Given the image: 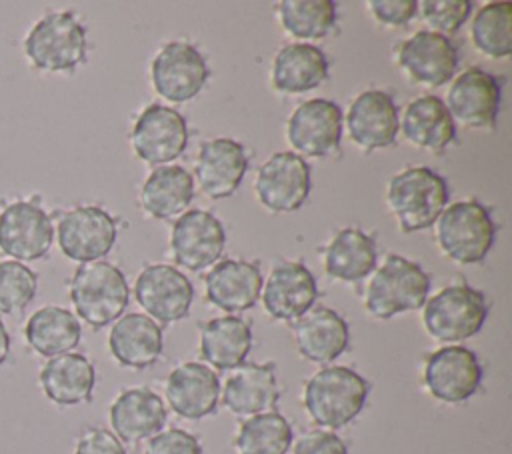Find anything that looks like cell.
<instances>
[{
  "label": "cell",
  "mask_w": 512,
  "mask_h": 454,
  "mask_svg": "<svg viewBox=\"0 0 512 454\" xmlns=\"http://www.w3.org/2000/svg\"><path fill=\"white\" fill-rule=\"evenodd\" d=\"M210 304L224 312H242L256 304L262 292V276L256 264L244 260H222L204 276Z\"/></svg>",
  "instance_id": "cell-27"
},
{
  "label": "cell",
  "mask_w": 512,
  "mask_h": 454,
  "mask_svg": "<svg viewBox=\"0 0 512 454\" xmlns=\"http://www.w3.org/2000/svg\"><path fill=\"white\" fill-rule=\"evenodd\" d=\"M328 78V60L318 46L288 44L280 48L272 66L274 88L288 94L314 90Z\"/></svg>",
  "instance_id": "cell-32"
},
{
  "label": "cell",
  "mask_w": 512,
  "mask_h": 454,
  "mask_svg": "<svg viewBox=\"0 0 512 454\" xmlns=\"http://www.w3.org/2000/svg\"><path fill=\"white\" fill-rule=\"evenodd\" d=\"M502 82L480 68L464 70L450 86L446 110L468 128H492L500 106Z\"/></svg>",
  "instance_id": "cell-16"
},
{
  "label": "cell",
  "mask_w": 512,
  "mask_h": 454,
  "mask_svg": "<svg viewBox=\"0 0 512 454\" xmlns=\"http://www.w3.org/2000/svg\"><path fill=\"white\" fill-rule=\"evenodd\" d=\"M116 218L100 206H76L66 210L56 224L62 254L74 262H96L116 242Z\"/></svg>",
  "instance_id": "cell-9"
},
{
  "label": "cell",
  "mask_w": 512,
  "mask_h": 454,
  "mask_svg": "<svg viewBox=\"0 0 512 454\" xmlns=\"http://www.w3.org/2000/svg\"><path fill=\"white\" fill-rule=\"evenodd\" d=\"M280 24L300 40L324 38L336 24V4L332 0H284L278 4Z\"/></svg>",
  "instance_id": "cell-36"
},
{
  "label": "cell",
  "mask_w": 512,
  "mask_h": 454,
  "mask_svg": "<svg viewBox=\"0 0 512 454\" xmlns=\"http://www.w3.org/2000/svg\"><path fill=\"white\" fill-rule=\"evenodd\" d=\"M292 332L300 356L318 364L336 360L350 344V328L346 320L326 306L312 308L294 320Z\"/></svg>",
  "instance_id": "cell-23"
},
{
  "label": "cell",
  "mask_w": 512,
  "mask_h": 454,
  "mask_svg": "<svg viewBox=\"0 0 512 454\" xmlns=\"http://www.w3.org/2000/svg\"><path fill=\"white\" fill-rule=\"evenodd\" d=\"M40 388L58 406H76L92 400L96 386L94 364L80 352L48 358L40 368Z\"/></svg>",
  "instance_id": "cell-26"
},
{
  "label": "cell",
  "mask_w": 512,
  "mask_h": 454,
  "mask_svg": "<svg viewBox=\"0 0 512 454\" xmlns=\"http://www.w3.org/2000/svg\"><path fill=\"white\" fill-rule=\"evenodd\" d=\"M136 302L158 322L168 324L182 320L192 306V282L174 266L150 264L134 284Z\"/></svg>",
  "instance_id": "cell-13"
},
{
  "label": "cell",
  "mask_w": 512,
  "mask_h": 454,
  "mask_svg": "<svg viewBox=\"0 0 512 454\" xmlns=\"http://www.w3.org/2000/svg\"><path fill=\"white\" fill-rule=\"evenodd\" d=\"M280 398V386L276 380V366L264 364H240L224 384V406L236 416H254L274 410Z\"/></svg>",
  "instance_id": "cell-25"
},
{
  "label": "cell",
  "mask_w": 512,
  "mask_h": 454,
  "mask_svg": "<svg viewBox=\"0 0 512 454\" xmlns=\"http://www.w3.org/2000/svg\"><path fill=\"white\" fill-rule=\"evenodd\" d=\"M108 418L120 442H140L162 430L166 424V406L150 388H126L110 404Z\"/></svg>",
  "instance_id": "cell-24"
},
{
  "label": "cell",
  "mask_w": 512,
  "mask_h": 454,
  "mask_svg": "<svg viewBox=\"0 0 512 454\" xmlns=\"http://www.w3.org/2000/svg\"><path fill=\"white\" fill-rule=\"evenodd\" d=\"M186 144V120L178 110L168 106H146L132 128V148L136 156L148 164L162 166L178 158Z\"/></svg>",
  "instance_id": "cell-12"
},
{
  "label": "cell",
  "mask_w": 512,
  "mask_h": 454,
  "mask_svg": "<svg viewBox=\"0 0 512 454\" xmlns=\"http://www.w3.org/2000/svg\"><path fill=\"white\" fill-rule=\"evenodd\" d=\"M370 384L348 366H326L312 374L304 386L308 416L326 428H342L364 408Z\"/></svg>",
  "instance_id": "cell-2"
},
{
  "label": "cell",
  "mask_w": 512,
  "mask_h": 454,
  "mask_svg": "<svg viewBox=\"0 0 512 454\" xmlns=\"http://www.w3.org/2000/svg\"><path fill=\"white\" fill-rule=\"evenodd\" d=\"M24 338L36 354L54 358L72 352L80 344L82 326L68 308L48 304L30 314L24 324Z\"/></svg>",
  "instance_id": "cell-29"
},
{
  "label": "cell",
  "mask_w": 512,
  "mask_h": 454,
  "mask_svg": "<svg viewBox=\"0 0 512 454\" xmlns=\"http://www.w3.org/2000/svg\"><path fill=\"white\" fill-rule=\"evenodd\" d=\"M210 68L204 56L188 42H168L152 62L154 90L168 102L192 100L206 84Z\"/></svg>",
  "instance_id": "cell-10"
},
{
  "label": "cell",
  "mask_w": 512,
  "mask_h": 454,
  "mask_svg": "<svg viewBox=\"0 0 512 454\" xmlns=\"http://www.w3.org/2000/svg\"><path fill=\"white\" fill-rule=\"evenodd\" d=\"M250 348V324L238 316H220L200 328V356L216 370L238 368Z\"/></svg>",
  "instance_id": "cell-31"
},
{
  "label": "cell",
  "mask_w": 512,
  "mask_h": 454,
  "mask_svg": "<svg viewBox=\"0 0 512 454\" xmlns=\"http://www.w3.org/2000/svg\"><path fill=\"white\" fill-rule=\"evenodd\" d=\"M496 226L478 200L446 206L436 218V242L444 256L458 264H478L494 244Z\"/></svg>",
  "instance_id": "cell-6"
},
{
  "label": "cell",
  "mask_w": 512,
  "mask_h": 454,
  "mask_svg": "<svg viewBox=\"0 0 512 454\" xmlns=\"http://www.w3.org/2000/svg\"><path fill=\"white\" fill-rule=\"evenodd\" d=\"M54 240L50 214L38 196L8 202L0 212V250L18 262H34L48 254Z\"/></svg>",
  "instance_id": "cell-8"
},
{
  "label": "cell",
  "mask_w": 512,
  "mask_h": 454,
  "mask_svg": "<svg viewBox=\"0 0 512 454\" xmlns=\"http://www.w3.org/2000/svg\"><path fill=\"white\" fill-rule=\"evenodd\" d=\"M68 296L76 314L92 328H104L128 306L130 288L118 266L96 260L76 268L68 284Z\"/></svg>",
  "instance_id": "cell-4"
},
{
  "label": "cell",
  "mask_w": 512,
  "mask_h": 454,
  "mask_svg": "<svg viewBox=\"0 0 512 454\" xmlns=\"http://www.w3.org/2000/svg\"><path fill=\"white\" fill-rule=\"evenodd\" d=\"M318 298L312 272L300 262H280L272 268L262 288L264 310L284 322H294L306 314Z\"/></svg>",
  "instance_id": "cell-20"
},
{
  "label": "cell",
  "mask_w": 512,
  "mask_h": 454,
  "mask_svg": "<svg viewBox=\"0 0 512 454\" xmlns=\"http://www.w3.org/2000/svg\"><path fill=\"white\" fill-rule=\"evenodd\" d=\"M74 454H126V448L110 430L88 428L76 440Z\"/></svg>",
  "instance_id": "cell-43"
},
{
  "label": "cell",
  "mask_w": 512,
  "mask_h": 454,
  "mask_svg": "<svg viewBox=\"0 0 512 454\" xmlns=\"http://www.w3.org/2000/svg\"><path fill=\"white\" fill-rule=\"evenodd\" d=\"M376 268V242L358 228H342L324 250V270L330 278L358 282Z\"/></svg>",
  "instance_id": "cell-33"
},
{
  "label": "cell",
  "mask_w": 512,
  "mask_h": 454,
  "mask_svg": "<svg viewBox=\"0 0 512 454\" xmlns=\"http://www.w3.org/2000/svg\"><path fill=\"white\" fill-rule=\"evenodd\" d=\"M422 20L432 26V32L452 34L456 32L470 16L472 2L468 0H424L418 2Z\"/></svg>",
  "instance_id": "cell-39"
},
{
  "label": "cell",
  "mask_w": 512,
  "mask_h": 454,
  "mask_svg": "<svg viewBox=\"0 0 512 454\" xmlns=\"http://www.w3.org/2000/svg\"><path fill=\"white\" fill-rule=\"evenodd\" d=\"M424 384L440 402H464L482 384V364L466 346H444L426 358Z\"/></svg>",
  "instance_id": "cell-11"
},
{
  "label": "cell",
  "mask_w": 512,
  "mask_h": 454,
  "mask_svg": "<svg viewBox=\"0 0 512 454\" xmlns=\"http://www.w3.org/2000/svg\"><path fill=\"white\" fill-rule=\"evenodd\" d=\"M256 194L272 212H294L310 194V168L294 152L272 154L258 170Z\"/></svg>",
  "instance_id": "cell-14"
},
{
  "label": "cell",
  "mask_w": 512,
  "mask_h": 454,
  "mask_svg": "<svg viewBox=\"0 0 512 454\" xmlns=\"http://www.w3.org/2000/svg\"><path fill=\"white\" fill-rule=\"evenodd\" d=\"M446 180L428 166H410L388 182L386 202L404 234L430 228L448 204Z\"/></svg>",
  "instance_id": "cell-3"
},
{
  "label": "cell",
  "mask_w": 512,
  "mask_h": 454,
  "mask_svg": "<svg viewBox=\"0 0 512 454\" xmlns=\"http://www.w3.org/2000/svg\"><path fill=\"white\" fill-rule=\"evenodd\" d=\"M290 446L292 426L276 410L246 418L234 438L238 454H288Z\"/></svg>",
  "instance_id": "cell-35"
},
{
  "label": "cell",
  "mask_w": 512,
  "mask_h": 454,
  "mask_svg": "<svg viewBox=\"0 0 512 454\" xmlns=\"http://www.w3.org/2000/svg\"><path fill=\"white\" fill-rule=\"evenodd\" d=\"M486 314L488 306L482 292L468 284H452L424 302L422 322L434 340L454 344L478 334Z\"/></svg>",
  "instance_id": "cell-7"
},
{
  "label": "cell",
  "mask_w": 512,
  "mask_h": 454,
  "mask_svg": "<svg viewBox=\"0 0 512 454\" xmlns=\"http://www.w3.org/2000/svg\"><path fill=\"white\" fill-rule=\"evenodd\" d=\"M512 4H484L472 20V42L488 58H506L512 52Z\"/></svg>",
  "instance_id": "cell-37"
},
{
  "label": "cell",
  "mask_w": 512,
  "mask_h": 454,
  "mask_svg": "<svg viewBox=\"0 0 512 454\" xmlns=\"http://www.w3.org/2000/svg\"><path fill=\"white\" fill-rule=\"evenodd\" d=\"M368 6L384 26H406L418 12L416 0H370Z\"/></svg>",
  "instance_id": "cell-42"
},
{
  "label": "cell",
  "mask_w": 512,
  "mask_h": 454,
  "mask_svg": "<svg viewBox=\"0 0 512 454\" xmlns=\"http://www.w3.org/2000/svg\"><path fill=\"white\" fill-rule=\"evenodd\" d=\"M398 66L414 80L424 86L446 84L458 66V52L454 44L432 30H420L398 48Z\"/></svg>",
  "instance_id": "cell-18"
},
{
  "label": "cell",
  "mask_w": 512,
  "mask_h": 454,
  "mask_svg": "<svg viewBox=\"0 0 512 454\" xmlns=\"http://www.w3.org/2000/svg\"><path fill=\"white\" fill-rule=\"evenodd\" d=\"M164 338L160 326L144 314L130 312L116 320L108 336L114 360L124 368H148L162 354Z\"/></svg>",
  "instance_id": "cell-28"
},
{
  "label": "cell",
  "mask_w": 512,
  "mask_h": 454,
  "mask_svg": "<svg viewBox=\"0 0 512 454\" xmlns=\"http://www.w3.org/2000/svg\"><path fill=\"white\" fill-rule=\"evenodd\" d=\"M350 140L362 150L388 148L398 136V108L384 90H364L354 98L346 114Z\"/></svg>",
  "instance_id": "cell-17"
},
{
  "label": "cell",
  "mask_w": 512,
  "mask_h": 454,
  "mask_svg": "<svg viewBox=\"0 0 512 454\" xmlns=\"http://www.w3.org/2000/svg\"><path fill=\"white\" fill-rule=\"evenodd\" d=\"M248 170L244 146L234 138H214L200 146L196 180L210 198H228L240 186Z\"/></svg>",
  "instance_id": "cell-22"
},
{
  "label": "cell",
  "mask_w": 512,
  "mask_h": 454,
  "mask_svg": "<svg viewBox=\"0 0 512 454\" xmlns=\"http://www.w3.org/2000/svg\"><path fill=\"white\" fill-rule=\"evenodd\" d=\"M398 126L410 144L432 152H442L456 136L454 120L436 96H420L408 102Z\"/></svg>",
  "instance_id": "cell-30"
},
{
  "label": "cell",
  "mask_w": 512,
  "mask_h": 454,
  "mask_svg": "<svg viewBox=\"0 0 512 454\" xmlns=\"http://www.w3.org/2000/svg\"><path fill=\"white\" fill-rule=\"evenodd\" d=\"M38 292V274L18 260H0V314H20Z\"/></svg>",
  "instance_id": "cell-38"
},
{
  "label": "cell",
  "mask_w": 512,
  "mask_h": 454,
  "mask_svg": "<svg viewBox=\"0 0 512 454\" xmlns=\"http://www.w3.org/2000/svg\"><path fill=\"white\" fill-rule=\"evenodd\" d=\"M430 290V276L402 256L390 254L372 274L364 308L370 316L386 320L424 306Z\"/></svg>",
  "instance_id": "cell-5"
},
{
  "label": "cell",
  "mask_w": 512,
  "mask_h": 454,
  "mask_svg": "<svg viewBox=\"0 0 512 454\" xmlns=\"http://www.w3.org/2000/svg\"><path fill=\"white\" fill-rule=\"evenodd\" d=\"M10 348H12V340H10V334H8V330H6V326L0 318V366L8 360Z\"/></svg>",
  "instance_id": "cell-44"
},
{
  "label": "cell",
  "mask_w": 512,
  "mask_h": 454,
  "mask_svg": "<svg viewBox=\"0 0 512 454\" xmlns=\"http://www.w3.org/2000/svg\"><path fill=\"white\" fill-rule=\"evenodd\" d=\"M194 196V180L182 166H158L140 190V204L152 218L180 214Z\"/></svg>",
  "instance_id": "cell-34"
},
{
  "label": "cell",
  "mask_w": 512,
  "mask_h": 454,
  "mask_svg": "<svg viewBox=\"0 0 512 454\" xmlns=\"http://www.w3.org/2000/svg\"><path fill=\"white\" fill-rule=\"evenodd\" d=\"M292 454H348V448L340 436L330 430H310L302 434Z\"/></svg>",
  "instance_id": "cell-41"
},
{
  "label": "cell",
  "mask_w": 512,
  "mask_h": 454,
  "mask_svg": "<svg viewBox=\"0 0 512 454\" xmlns=\"http://www.w3.org/2000/svg\"><path fill=\"white\" fill-rule=\"evenodd\" d=\"M220 398L218 374L200 362H184L166 378V400L186 420H200L212 414Z\"/></svg>",
  "instance_id": "cell-21"
},
{
  "label": "cell",
  "mask_w": 512,
  "mask_h": 454,
  "mask_svg": "<svg viewBox=\"0 0 512 454\" xmlns=\"http://www.w3.org/2000/svg\"><path fill=\"white\" fill-rule=\"evenodd\" d=\"M144 454H202V446L190 432L168 428L148 438Z\"/></svg>",
  "instance_id": "cell-40"
},
{
  "label": "cell",
  "mask_w": 512,
  "mask_h": 454,
  "mask_svg": "<svg viewBox=\"0 0 512 454\" xmlns=\"http://www.w3.org/2000/svg\"><path fill=\"white\" fill-rule=\"evenodd\" d=\"M86 52V26L72 10L46 12L24 38L28 62L42 72H74Z\"/></svg>",
  "instance_id": "cell-1"
},
{
  "label": "cell",
  "mask_w": 512,
  "mask_h": 454,
  "mask_svg": "<svg viewBox=\"0 0 512 454\" xmlns=\"http://www.w3.org/2000/svg\"><path fill=\"white\" fill-rule=\"evenodd\" d=\"M226 244V232L220 220L206 210H190L182 214L170 234V250L176 264L188 270L212 266Z\"/></svg>",
  "instance_id": "cell-15"
},
{
  "label": "cell",
  "mask_w": 512,
  "mask_h": 454,
  "mask_svg": "<svg viewBox=\"0 0 512 454\" xmlns=\"http://www.w3.org/2000/svg\"><path fill=\"white\" fill-rule=\"evenodd\" d=\"M342 136V110L336 102L314 98L300 104L288 120V140L292 148L306 156H326L334 152Z\"/></svg>",
  "instance_id": "cell-19"
}]
</instances>
